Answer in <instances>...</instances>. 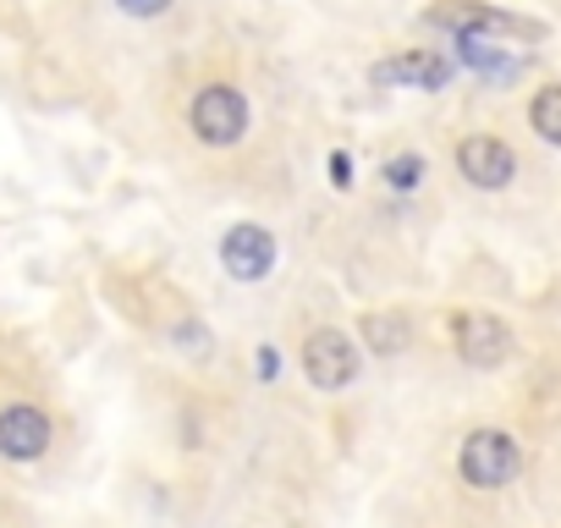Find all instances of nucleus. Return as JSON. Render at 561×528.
<instances>
[{"mask_svg":"<svg viewBox=\"0 0 561 528\" xmlns=\"http://www.w3.org/2000/svg\"><path fill=\"white\" fill-rule=\"evenodd\" d=\"M457 171H462L473 187L495 193V187H506V182L517 176V154H512L501 138H462V144H457Z\"/></svg>","mask_w":561,"mask_h":528,"instance_id":"6e6552de","label":"nucleus"},{"mask_svg":"<svg viewBox=\"0 0 561 528\" xmlns=\"http://www.w3.org/2000/svg\"><path fill=\"white\" fill-rule=\"evenodd\" d=\"M528 127L545 138V144H561V83L539 89L534 105H528Z\"/></svg>","mask_w":561,"mask_h":528,"instance_id":"f8f14e48","label":"nucleus"},{"mask_svg":"<svg viewBox=\"0 0 561 528\" xmlns=\"http://www.w3.org/2000/svg\"><path fill=\"white\" fill-rule=\"evenodd\" d=\"M176 342L187 347V358H204V353H209V336H204L198 325H176Z\"/></svg>","mask_w":561,"mask_h":528,"instance_id":"4468645a","label":"nucleus"},{"mask_svg":"<svg viewBox=\"0 0 561 528\" xmlns=\"http://www.w3.org/2000/svg\"><path fill=\"white\" fill-rule=\"evenodd\" d=\"M451 342H457L462 364H473V369H495V364H506V353H512V331H506L495 314H484V309L451 314Z\"/></svg>","mask_w":561,"mask_h":528,"instance_id":"39448f33","label":"nucleus"},{"mask_svg":"<svg viewBox=\"0 0 561 528\" xmlns=\"http://www.w3.org/2000/svg\"><path fill=\"white\" fill-rule=\"evenodd\" d=\"M275 369H280V358H275V347H259V375H264V380H270V375H275Z\"/></svg>","mask_w":561,"mask_h":528,"instance_id":"f3484780","label":"nucleus"},{"mask_svg":"<svg viewBox=\"0 0 561 528\" xmlns=\"http://www.w3.org/2000/svg\"><path fill=\"white\" fill-rule=\"evenodd\" d=\"M451 72L457 67L440 50H402V56H391V61L375 67V83L380 89H446Z\"/></svg>","mask_w":561,"mask_h":528,"instance_id":"0eeeda50","label":"nucleus"},{"mask_svg":"<svg viewBox=\"0 0 561 528\" xmlns=\"http://www.w3.org/2000/svg\"><path fill=\"white\" fill-rule=\"evenodd\" d=\"M364 342H369V353L391 358V353H408L413 331H408L402 314H364Z\"/></svg>","mask_w":561,"mask_h":528,"instance_id":"9b49d317","label":"nucleus"},{"mask_svg":"<svg viewBox=\"0 0 561 528\" xmlns=\"http://www.w3.org/2000/svg\"><path fill=\"white\" fill-rule=\"evenodd\" d=\"M116 7H122L127 18H160V12L171 7V0H116Z\"/></svg>","mask_w":561,"mask_h":528,"instance_id":"2eb2a0df","label":"nucleus"},{"mask_svg":"<svg viewBox=\"0 0 561 528\" xmlns=\"http://www.w3.org/2000/svg\"><path fill=\"white\" fill-rule=\"evenodd\" d=\"M193 133H198L204 144H215V149L237 144V138L248 133V100H242L231 83L198 89V100H193Z\"/></svg>","mask_w":561,"mask_h":528,"instance_id":"20e7f679","label":"nucleus"},{"mask_svg":"<svg viewBox=\"0 0 561 528\" xmlns=\"http://www.w3.org/2000/svg\"><path fill=\"white\" fill-rule=\"evenodd\" d=\"M304 369H309V380H314L320 391H342V386L358 380L364 353H358V342H353L347 331L325 325V331H314V336L304 342Z\"/></svg>","mask_w":561,"mask_h":528,"instance_id":"7ed1b4c3","label":"nucleus"},{"mask_svg":"<svg viewBox=\"0 0 561 528\" xmlns=\"http://www.w3.org/2000/svg\"><path fill=\"white\" fill-rule=\"evenodd\" d=\"M430 28H446L457 39H534V23H517L495 7H479V0H440L430 12Z\"/></svg>","mask_w":561,"mask_h":528,"instance_id":"f257e3e1","label":"nucleus"},{"mask_svg":"<svg viewBox=\"0 0 561 528\" xmlns=\"http://www.w3.org/2000/svg\"><path fill=\"white\" fill-rule=\"evenodd\" d=\"M50 451V418L28 402L7 408L0 413V457H12V462H34Z\"/></svg>","mask_w":561,"mask_h":528,"instance_id":"1a4fd4ad","label":"nucleus"},{"mask_svg":"<svg viewBox=\"0 0 561 528\" xmlns=\"http://www.w3.org/2000/svg\"><path fill=\"white\" fill-rule=\"evenodd\" d=\"M457 61H462L468 72H479L484 83H512V78L523 72V56L495 50L490 39H457Z\"/></svg>","mask_w":561,"mask_h":528,"instance_id":"9d476101","label":"nucleus"},{"mask_svg":"<svg viewBox=\"0 0 561 528\" xmlns=\"http://www.w3.org/2000/svg\"><path fill=\"white\" fill-rule=\"evenodd\" d=\"M419 176H424V160H419V154H397V160H386V187L413 193V187H419Z\"/></svg>","mask_w":561,"mask_h":528,"instance_id":"ddd939ff","label":"nucleus"},{"mask_svg":"<svg viewBox=\"0 0 561 528\" xmlns=\"http://www.w3.org/2000/svg\"><path fill=\"white\" fill-rule=\"evenodd\" d=\"M220 264L231 282H264L275 271V237L264 226H231L220 242Z\"/></svg>","mask_w":561,"mask_h":528,"instance_id":"423d86ee","label":"nucleus"},{"mask_svg":"<svg viewBox=\"0 0 561 528\" xmlns=\"http://www.w3.org/2000/svg\"><path fill=\"white\" fill-rule=\"evenodd\" d=\"M331 182L336 187H353V154H342V149L331 154Z\"/></svg>","mask_w":561,"mask_h":528,"instance_id":"dca6fc26","label":"nucleus"},{"mask_svg":"<svg viewBox=\"0 0 561 528\" xmlns=\"http://www.w3.org/2000/svg\"><path fill=\"white\" fill-rule=\"evenodd\" d=\"M517 440L506 435V429H473L468 440H462V457H457V468H462V479L473 484V490H501V484H512V473H517Z\"/></svg>","mask_w":561,"mask_h":528,"instance_id":"f03ea898","label":"nucleus"}]
</instances>
